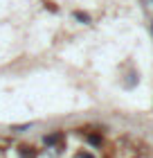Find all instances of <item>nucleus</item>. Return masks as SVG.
Wrapping results in <instances>:
<instances>
[{"label":"nucleus","mask_w":153,"mask_h":158,"mask_svg":"<svg viewBox=\"0 0 153 158\" xmlns=\"http://www.w3.org/2000/svg\"><path fill=\"white\" fill-rule=\"evenodd\" d=\"M18 156H20V158H36V149L23 145V147H18Z\"/></svg>","instance_id":"nucleus-1"},{"label":"nucleus","mask_w":153,"mask_h":158,"mask_svg":"<svg viewBox=\"0 0 153 158\" xmlns=\"http://www.w3.org/2000/svg\"><path fill=\"white\" fill-rule=\"evenodd\" d=\"M43 142H45V145H56V142H61V135H59V133L45 135V138H43Z\"/></svg>","instance_id":"nucleus-2"},{"label":"nucleus","mask_w":153,"mask_h":158,"mask_svg":"<svg viewBox=\"0 0 153 158\" xmlns=\"http://www.w3.org/2000/svg\"><path fill=\"white\" fill-rule=\"evenodd\" d=\"M88 142H90V145H101V135H97V133L88 135Z\"/></svg>","instance_id":"nucleus-3"},{"label":"nucleus","mask_w":153,"mask_h":158,"mask_svg":"<svg viewBox=\"0 0 153 158\" xmlns=\"http://www.w3.org/2000/svg\"><path fill=\"white\" fill-rule=\"evenodd\" d=\"M74 16H77L79 20H81V23H90V18H88V14H83V11H77V14H74Z\"/></svg>","instance_id":"nucleus-4"},{"label":"nucleus","mask_w":153,"mask_h":158,"mask_svg":"<svg viewBox=\"0 0 153 158\" xmlns=\"http://www.w3.org/2000/svg\"><path fill=\"white\" fill-rule=\"evenodd\" d=\"M77 158H95V156H92V154H88V152H79V154H77Z\"/></svg>","instance_id":"nucleus-5"},{"label":"nucleus","mask_w":153,"mask_h":158,"mask_svg":"<svg viewBox=\"0 0 153 158\" xmlns=\"http://www.w3.org/2000/svg\"><path fill=\"white\" fill-rule=\"evenodd\" d=\"M151 32H153V25H151Z\"/></svg>","instance_id":"nucleus-6"}]
</instances>
